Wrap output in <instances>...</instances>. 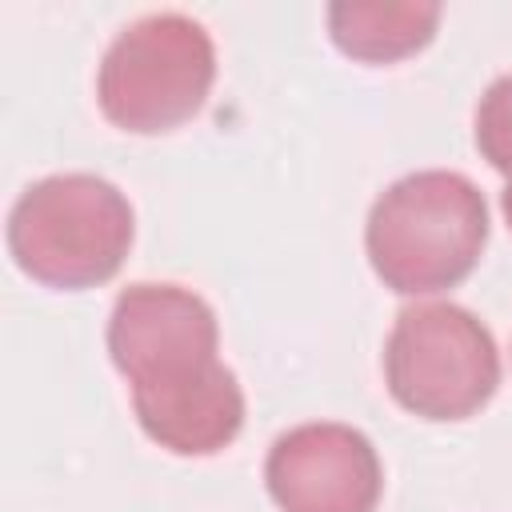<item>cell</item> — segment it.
<instances>
[{
  "mask_svg": "<svg viewBox=\"0 0 512 512\" xmlns=\"http://www.w3.org/2000/svg\"><path fill=\"white\" fill-rule=\"evenodd\" d=\"M488 244L484 192L448 168L408 172L388 184L364 224V248L384 288L436 296L468 280Z\"/></svg>",
  "mask_w": 512,
  "mask_h": 512,
  "instance_id": "6da1fadb",
  "label": "cell"
},
{
  "mask_svg": "<svg viewBox=\"0 0 512 512\" xmlns=\"http://www.w3.org/2000/svg\"><path fill=\"white\" fill-rule=\"evenodd\" d=\"M136 236L128 196L92 172H60L28 184L8 212V252L44 288L80 292L108 284Z\"/></svg>",
  "mask_w": 512,
  "mask_h": 512,
  "instance_id": "7a4b0ae2",
  "label": "cell"
},
{
  "mask_svg": "<svg viewBox=\"0 0 512 512\" xmlns=\"http://www.w3.org/2000/svg\"><path fill=\"white\" fill-rule=\"evenodd\" d=\"M216 80V44L184 12L132 20L108 44L96 72V100L108 124L156 136L192 120Z\"/></svg>",
  "mask_w": 512,
  "mask_h": 512,
  "instance_id": "3957f363",
  "label": "cell"
},
{
  "mask_svg": "<svg viewBox=\"0 0 512 512\" xmlns=\"http://www.w3.org/2000/svg\"><path fill=\"white\" fill-rule=\"evenodd\" d=\"M384 384L420 420H468L500 388V352L476 312L452 300L408 304L384 344Z\"/></svg>",
  "mask_w": 512,
  "mask_h": 512,
  "instance_id": "277c9868",
  "label": "cell"
},
{
  "mask_svg": "<svg viewBox=\"0 0 512 512\" xmlns=\"http://www.w3.org/2000/svg\"><path fill=\"white\" fill-rule=\"evenodd\" d=\"M108 352L132 404L196 388L228 368L212 304L180 284H128L108 316Z\"/></svg>",
  "mask_w": 512,
  "mask_h": 512,
  "instance_id": "5b68a950",
  "label": "cell"
},
{
  "mask_svg": "<svg viewBox=\"0 0 512 512\" xmlns=\"http://www.w3.org/2000/svg\"><path fill=\"white\" fill-rule=\"evenodd\" d=\"M264 484L280 512H376L384 468L360 428L312 420L272 440Z\"/></svg>",
  "mask_w": 512,
  "mask_h": 512,
  "instance_id": "8992f818",
  "label": "cell"
},
{
  "mask_svg": "<svg viewBox=\"0 0 512 512\" xmlns=\"http://www.w3.org/2000/svg\"><path fill=\"white\" fill-rule=\"evenodd\" d=\"M440 28V4L420 0H336L328 4L332 44L360 64H396L420 52Z\"/></svg>",
  "mask_w": 512,
  "mask_h": 512,
  "instance_id": "52a82bcc",
  "label": "cell"
},
{
  "mask_svg": "<svg viewBox=\"0 0 512 512\" xmlns=\"http://www.w3.org/2000/svg\"><path fill=\"white\" fill-rule=\"evenodd\" d=\"M472 132H476V148L480 156L512 176V72L492 80L476 104V120H472Z\"/></svg>",
  "mask_w": 512,
  "mask_h": 512,
  "instance_id": "ba28073f",
  "label": "cell"
},
{
  "mask_svg": "<svg viewBox=\"0 0 512 512\" xmlns=\"http://www.w3.org/2000/svg\"><path fill=\"white\" fill-rule=\"evenodd\" d=\"M500 208H504V220H508V228H512V176H508V184H504V192H500Z\"/></svg>",
  "mask_w": 512,
  "mask_h": 512,
  "instance_id": "9c48e42d",
  "label": "cell"
}]
</instances>
